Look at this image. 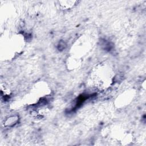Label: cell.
<instances>
[{
  "label": "cell",
  "instance_id": "obj_1",
  "mask_svg": "<svg viewBox=\"0 0 146 146\" xmlns=\"http://www.w3.org/2000/svg\"><path fill=\"white\" fill-rule=\"evenodd\" d=\"M114 77V73L107 64L100 63L94 68L91 74L93 84L100 90H104L111 86Z\"/></svg>",
  "mask_w": 146,
  "mask_h": 146
},
{
  "label": "cell",
  "instance_id": "obj_2",
  "mask_svg": "<svg viewBox=\"0 0 146 146\" xmlns=\"http://www.w3.org/2000/svg\"><path fill=\"white\" fill-rule=\"evenodd\" d=\"M90 40L87 36H81L79 39L76 41L74 48H75V54L73 55L79 57V54H84L88 50L90 47ZM80 58V57H79Z\"/></svg>",
  "mask_w": 146,
  "mask_h": 146
},
{
  "label": "cell",
  "instance_id": "obj_3",
  "mask_svg": "<svg viewBox=\"0 0 146 146\" xmlns=\"http://www.w3.org/2000/svg\"><path fill=\"white\" fill-rule=\"evenodd\" d=\"M134 97V92L127 90L120 95L116 100V105L118 107H123L129 104Z\"/></svg>",
  "mask_w": 146,
  "mask_h": 146
},
{
  "label": "cell",
  "instance_id": "obj_4",
  "mask_svg": "<svg viewBox=\"0 0 146 146\" xmlns=\"http://www.w3.org/2000/svg\"><path fill=\"white\" fill-rule=\"evenodd\" d=\"M82 65V60L78 56L75 55H71L69 56L66 61V66L70 70H75L78 69Z\"/></svg>",
  "mask_w": 146,
  "mask_h": 146
},
{
  "label": "cell",
  "instance_id": "obj_5",
  "mask_svg": "<svg viewBox=\"0 0 146 146\" xmlns=\"http://www.w3.org/2000/svg\"><path fill=\"white\" fill-rule=\"evenodd\" d=\"M58 5L62 10H68L74 7L77 1H58Z\"/></svg>",
  "mask_w": 146,
  "mask_h": 146
},
{
  "label": "cell",
  "instance_id": "obj_6",
  "mask_svg": "<svg viewBox=\"0 0 146 146\" xmlns=\"http://www.w3.org/2000/svg\"><path fill=\"white\" fill-rule=\"evenodd\" d=\"M18 117L17 116H11L9 118H8L6 121H5V125L6 126H13L15 124L17 123L18 121Z\"/></svg>",
  "mask_w": 146,
  "mask_h": 146
}]
</instances>
